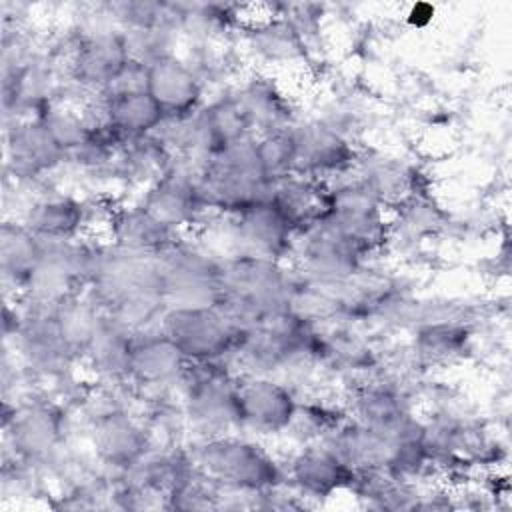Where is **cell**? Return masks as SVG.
Segmentation results:
<instances>
[{"mask_svg": "<svg viewBox=\"0 0 512 512\" xmlns=\"http://www.w3.org/2000/svg\"><path fill=\"white\" fill-rule=\"evenodd\" d=\"M162 332L186 360H216L240 344V324L220 306L172 308L162 318Z\"/></svg>", "mask_w": 512, "mask_h": 512, "instance_id": "1", "label": "cell"}, {"mask_svg": "<svg viewBox=\"0 0 512 512\" xmlns=\"http://www.w3.org/2000/svg\"><path fill=\"white\" fill-rule=\"evenodd\" d=\"M204 474L238 490H270L280 480L274 460L258 446L238 438H214L200 450Z\"/></svg>", "mask_w": 512, "mask_h": 512, "instance_id": "2", "label": "cell"}, {"mask_svg": "<svg viewBox=\"0 0 512 512\" xmlns=\"http://www.w3.org/2000/svg\"><path fill=\"white\" fill-rule=\"evenodd\" d=\"M146 64L148 92L164 110L166 120L190 118L200 100V84L194 72L168 54H158Z\"/></svg>", "mask_w": 512, "mask_h": 512, "instance_id": "3", "label": "cell"}, {"mask_svg": "<svg viewBox=\"0 0 512 512\" xmlns=\"http://www.w3.org/2000/svg\"><path fill=\"white\" fill-rule=\"evenodd\" d=\"M240 422L260 432H280L296 420L292 394L272 380H250L238 386Z\"/></svg>", "mask_w": 512, "mask_h": 512, "instance_id": "4", "label": "cell"}, {"mask_svg": "<svg viewBox=\"0 0 512 512\" xmlns=\"http://www.w3.org/2000/svg\"><path fill=\"white\" fill-rule=\"evenodd\" d=\"M100 112V118L122 140L148 136L166 120L164 110L148 90L104 92Z\"/></svg>", "mask_w": 512, "mask_h": 512, "instance_id": "5", "label": "cell"}, {"mask_svg": "<svg viewBox=\"0 0 512 512\" xmlns=\"http://www.w3.org/2000/svg\"><path fill=\"white\" fill-rule=\"evenodd\" d=\"M296 142L294 172L306 176H322L340 172L352 164V150L336 128L324 124H308L292 132Z\"/></svg>", "mask_w": 512, "mask_h": 512, "instance_id": "6", "label": "cell"}, {"mask_svg": "<svg viewBox=\"0 0 512 512\" xmlns=\"http://www.w3.org/2000/svg\"><path fill=\"white\" fill-rule=\"evenodd\" d=\"M308 230L310 234L304 244V260L308 270L322 280L348 278L356 270L364 250L324 222H318Z\"/></svg>", "mask_w": 512, "mask_h": 512, "instance_id": "7", "label": "cell"}, {"mask_svg": "<svg viewBox=\"0 0 512 512\" xmlns=\"http://www.w3.org/2000/svg\"><path fill=\"white\" fill-rule=\"evenodd\" d=\"M236 230L244 240L252 256H274L280 254L294 232V226L282 214V210L270 200L256 202L236 214Z\"/></svg>", "mask_w": 512, "mask_h": 512, "instance_id": "8", "label": "cell"}, {"mask_svg": "<svg viewBox=\"0 0 512 512\" xmlns=\"http://www.w3.org/2000/svg\"><path fill=\"white\" fill-rule=\"evenodd\" d=\"M292 478L304 494L328 498L332 492L354 484L356 468L346 464L332 448H308L294 460Z\"/></svg>", "mask_w": 512, "mask_h": 512, "instance_id": "9", "label": "cell"}, {"mask_svg": "<svg viewBox=\"0 0 512 512\" xmlns=\"http://www.w3.org/2000/svg\"><path fill=\"white\" fill-rule=\"evenodd\" d=\"M132 60L130 48L118 34H98L84 40L74 58V74L88 86H100L102 90L126 68Z\"/></svg>", "mask_w": 512, "mask_h": 512, "instance_id": "10", "label": "cell"}, {"mask_svg": "<svg viewBox=\"0 0 512 512\" xmlns=\"http://www.w3.org/2000/svg\"><path fill=\"white\" fill-rule=\"evenodd\" d=\"M184 366L186 356L164 332L132 340L128 372H132L138 380L150 384L166 382L180 376Z\"/></svg>", "mask_w": 512, "mask_h": 512, "instance_id": "11", "label": "cell"}, {"mask_svg": "<svg viewBox=\"0 0 512 512\" xmlns=\"http://www.w3.org/2000/svg\"><path fill=\"white\" fill-rule=\"evenodd\" d=\"M8 148L16 170L22 174H36L54 166L64 158V150L50 136L40 118L16 124L8 138Z\"/></svg>", "mask_w": 512, "mask_h": 512, "instance_id": "12", "label": "cell"}, {"mask_svg": "<svg viewBox=\"0 0 512 512\" xmlns=\"http://www.w3.org/2000/svg\"><path fill=\"white\" fill-rule=\"evenodd\" d=\"M44 256V240L26 224H4L2 228V270L6 280L30 286Z\"/></svg>", "mask_w": 512, "mask_h": 512, "instance_id": "13", "label": "cell"}, {"mask_svg": "<svg viewBox=\"0 0 512 512\" xmlns=\"http://www.w3.org/2000/svg\"><path fill=\"white\" fill-rule=\"evenodd\" d=\"M110 222L118 246L142 256L160 252L172 236V230L162 226L142 206L120 210L112 216Z\"/></svg>", "mask_w": 512, "mask_h": 512, "instance_id": "14", "label": "cell"}, {"mask_svg": "<svg viewBox=\"0 0 512 512\" xmlns=\"http://www.w3.org/2000/svg\"><path fill=\"white\" fill-rule=\"evenodd\" d=\"M60 436L58 412L50 406H28L16 414L12 420V440L14 448L22 456H42L52 450Z\"/></svg>", "mask_w": 512, "mask_h": 512, "instance_id": "15", "label": "cell"}, {"mask_svg": "<svg viewBox=\"0 0 512 512\" xmlns=\"http://www.w3.org/2000/svg\"><path fill=\"white\" fill-rule=\"evenodd\" d=\"M82 206L66 196H52L34 202L26 226L42 240H68L82 224Z\"/></svg>", "mask_w": 512, "mask_h": 512, "instance_id": "16", "label": "cell"}, {"mask_svg": "<svg viewBox=\"0 0 512 512\" xmlns=\"http://www.w3.org/2000/svg\"><path fill=\"white\" fill-rule=\"evenodd\" d=\"M96 442L102 456L116 466H130L140 460L146 438L142 430L122 414H108L98 424Z\"/></svg>", "mask_w": 512, "mask_h": 512, "instance_id": "17", "label": "cell"}, {"mask_svg": "<svg viewBox=\"0 0 512 512\" xmlns=\"http://www.w3.org/2000/svg\"><path fill=\"white\" fill-rule=\"evenodd\" d=\"M238 100L250 124H260L268 132L284 130L282 124L290 116V112H286L284 98L274 90V86L266 82H254Z\"/></svg>", "mask_w": 512, "mask_h": 512, "instance_id": "18", "label": "cell"}, {"mask_svg": "<svg viewBox=\"0 0 512 512\" xmlns=\"http://www.w3.org/2000/svg\"><path fill=\"white\" fill-rule=\"evenodd\" d=\"M256 152H258L262 172L268 180L274 182L294 172L296 142L292 132L288 130L266 132L264 138L256 142Z\"/></svg>", "mask_w": 512, "mask_h": 512, "instance_id": "19", "label": "cell"}]
</instances>
